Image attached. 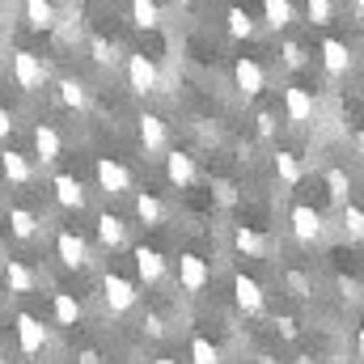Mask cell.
<instances>
[{"mask_svg":"<svg viewBox=\"0 0 364 364\" xmlns=\"http://www.w3.org/2000/svg\"><path fill=\"white\" fill-rule=\"evenodd\" d=\"M77 360H81V364H102V356H97V352H81Z\"/></svg>","mask_w":364,"mask_h":364,"instance_id":"obj_42","label":"cell"},{"mask_svg":"<svg viewBox=\"0 0 364 364\" xmlns=\"http://www.w3.org/2000/svg\"><path fill=\"white\" fill-rule=\"evenodd\" d=\"M136 216L144 220V225H161V216H166V203L157 199V195H136Z\"/></svg>","mask_w":364,"mask_h":364,"instance_id":"obj_25","label":"cell"},{"mask_svg":"<svg viewBox=\"0 0 364 364\" xmlns=\"http://www.w3.org/2000/svg\"><path fill=\"white\" fill-rule=\"evenodd\" d=\"M284 114H288V123H309L314 119V93L301 90V85L284 90Z\"/></svg>","mask_w":364,"mask_h":364,"instance_id":"obj_11","label":"cell"},{"mask_svg":"<svg viewBox=\"0 0 364 364\" xmlns=\"http://www.w3.org/2000/svg\"><path fill=\"white\" fill-rule=\"evenodd\" d=\"M51 314H55V322H60V326H77V322H81V301H77L73 292H55Z\"/></svg>","mask_w":364,"mask_h":364,"instance_id":"obj_22","label":"cell"},{"mask_svg":"<svg viewBox=\"0 0 364 364\" xmlns=\"http://www.w3.org/2000/svg\"><path fill=\"white\" fill-rule=\"evenodd\" d=\"M0 170H4V178L13 182V186H26V182L34 178V166H30V157L26 153H0Z\"/></svg>","mask_w":364,"mask_h":364,"instance_id":"obj_15","label":"cell"},{"mask_svg":"<svg viewBox=\"0 0 364 364\" xmlns=\"http://www.w3.org/2000/svg\"><path fill=\"white\" fill-rule=\"evenodd\" d=\"M102 296H106L110 314H127V309H136V301H140L136 284L123 279V275H114V272H106V279H102Z\"/></svg>","mask_w":364,"mask_h":364,"instance_id":"obj_1","label":"cell"},{"mask_svg":"<svg viewBox=\"0 0 364 364\" xmlns=\"http://www.w3.org/2000/svg\"><path fill=\"white\" fill-rule=\"evenodd\" d=\"M275 326H279V335H284V339H296V318H279Z\"/></svg>","mask_w":364,"mask_h":364,"instance_id":"obj_38","label":"cell"},{"mask_svg":"<svg viewBox=\"0 0 364 364\" xmlns=\"http://www.w3.org/2000/svg\"><path fill=\"white\" fill-rule=\"evenodd\" d=\"M305 9H309V21L314 26H326L331 21V0H305Z\"/></svg>","mask_w":364,"mask_h":364,"instance_id":"obj_35","label":"cell"},{"mask_svg":"<svg viewBox=\"0 0 364 364\" xmlns=\"http://www.w3.org/2000/svg\"><path fill=\"white\" fill-rule=\"evenodd\" d=\"M233 246H237L242 255H263V250H267L263 233H255V229H246V225H242V229L233 233Z\"/></svg>","mask_w":364,"mask_h":364,"instance_id":"obj_26","label":"cell"},{"mask_svg":"<svg viewBox=\"0 0 364 364\" xmlns=\"http://www.w3.org/2000/svg\"><path fill=\"white\" fill-rule=\"evenodd\" d=\"M97 186H102L106 195H123V191H132V174H127V166H119L114 157H97Z\"/></svg>","mask_w":364,"mask_h":364,"instance_id":"obj_7","label":"cell"},{"mask_svg":"<svg viewBox=\"0 0 364 364\" xmlns=\"http://www.w3.org/2000/svg\"><path fill=\"white\" fill-rule=\"evenodd\" d=\"M55 199H60V208H68V212H81L85 208V186L77 174H55Z\"/></svg>","mask_w":364,"mask_h":364,"instance_id":"obj_12","label":"cell"},{"mask_svg":"<svg viewBox=\"0 0 364 364\" xmlns=\"http://www.w3.org/2000/svg\"><path fill=\"white\" fill-rule=\"evenodd\" d=\"M233 301L246 309V314H263L267 296H263V284L250 279V275H233Z\"/></svg>","mask_w":364,"mask_h":364,"instance_id":"obj_8","label":"cell"},{"mask_svg":"<svg viewBox=\"0 0 364 364\" xmlns=\"http://www.w3.org/2000/svg\"><path fill=\"white\" fill-rule=\"evenodd\" d=\"M9 132H13V114H9V110H4V106H0V140H4V136H9Z\"/></svg>","mask_w":364,"mask_h":364,"instance_id":"obj_40","label":"cell"},{"mask_svg":"<svg viewBox=\"0 0 364 364\" xmlns=\"http://www.w3.org/2000/svg\"><path fill=\"white\" fill-rule=\"evenodd\" d=\"M34 153H38L43 166L60 161V132H55L51 123H38V127H34Z\"/></svg>","mask_w":364,"mask_h":364,"instance_id":"obj_16","label":"cell"},{"mask_svg":"<svg viewBox=\"0 0 364 364\" xmlns=\"http://www.w3.org/2000/svg\"><path fill=\"white\" fill-rule=\"evenodd\" d=\"M55 255H60V263L73 267V272H81V267L90 263V246H85V237L73 233V229H64V233L55 237Z\"/></svg>","mask_w":364,"mask_h":364,"instance_id":"obj_4","label":"cell"},{"mask_svg":"<svg viewBox=\"0 0 364 364\" xmlns=\"http://www.w3.org/2000/svg\"><path fill=\"white\" fill-rule=\"evenodd\" d=\"M13 81H17L21 90H43L47 64H43L34 51H17V55H13Z\"/></svg>","mask_w":364,"mask_h":364,"instance_id":"obj_3","label":"cell"},{"mask_svg":"<svg viewBox=\"0 0 364 364\" xmlns=\"http://www.w3.org/2000/svg\"><path fill=\"white\" fill-rule=\"evenodd\" d=\"M263 13H267V26L272 30H284L292 21V4L288 0H263Z\"/></svg>","mask_w":364,"mask_h":364,"instance_id":"obj_28","label":"cell"},{"mask_svg":"<svg viewBox=\"0 0 364 364\" xmlns=\"http://www.w3.org/2000/svg\"><path fill=\"white\" fill-rule=\"evenodd\" d=\"M360 4H364V0H356V9H360Z\"/></svg>","mask_w":364,"mask_h":364,"instance_id":"obj_47","label":"cell"},{"mask_svg":"<svg viewBox=\"0 0 364 364\" xmlns=\"http://www.w3.org/2000/svg\"><path fill=\"white\" fill-rule=\"evenodd\" d=\"M275 174L288 182V186H296V182H301V161H296V153H275Z\"/></svg>","mask_w":364,"mask_h":364,"instance_id":"obj_29","label":"cell"},{"mask_svg":"<svg viewBox=\"0 0 364 364\" xmlns=\"http://www.w3.org/2000/svg\"><path fill=\"white\" fill-rule=\"evenodd\" d=\"M97 237H102V246H106V250H114V246H123V237H127V225H123L119 216L102 212V216H97Z\"/></svg>","mask_w":364,"mask_h":364,"instance_id":"obj_21","label":"cell"},{"mask_svg":"<svg viewBox=\"0 0 364 364\" xmlns=\"http://www.w3.org/2000/svg\"><path fill=\"white\" fill-rule=\"evenodd\" d=\"M132 21H136L140 30H157V26H161L157 0H132Z\"/></svg>","mask_w":364,"mask_h":364,"instance_id":"obj_24","label":"cell"},{"mask_svg":"<svg viewBox=\"0 0 364 364\" xmlns=\"http://www.w3.org/2000/svg\"><path fill=\"white\" fill-rule=\"evenodd\" d=\"M233 77H237V90L246 93V97H259V93H263V68H259L250 55H242V60H237Z\"/></svg>","mask_w":364,"mask_h":364,"instance_id":"obj_14","label":"cell"},{"mask_svg":"<svg viewBox=\"0 0 364 364\" xmlns=\"http://www.w3.org/2000/svg\"><path fill=\"white\" fill-rule=\"evenodd\" d=\"M225 21H229V34H233V38H250V34H255V21H250L246 9H229Z\"/></svg>","mask_w":364,"mask_h":364,"instance_id":"obj_30","label":"cell"},{"mask_svg":"<svg viewBox=\"0 0 364 364\" xmlns=\"http://www.w3.org/2000/svg\"><path fill=\"white\" fill-rule=\"evenodd\" d=\"M0 259H4V246H0Z\"/></svg>","mask_w":364,"mask_h":364,"instance_id":"obj_46","label":"cell"},{"mask_svg":"<svg viewBox=\"0 0 364 364\" xmlns=\"http://www.w3.org/2000/svg\"><path fill=\"white\" fill-rule=\"evenodd\" d=\"M296 364H314V360H309V356H301V360H296Z\"/></svg>","mask_w":364,"mask_h":364,"instance_id":"obj_44","label":"cell"},{"mask_svg":"<svg viewBox=\"0 0 364 364\" xmlns=\"http://www.w3.org/2000/svg\"><path fill=\"white\" fill-rule=\"evenodd\" d=\"M127 85L136 93H157L161 90V73L149 55H127Z\"/></svg>","mask_w":364,"mask_h":364,"instance_id":"obj_2","label":"cell"},{"mask_svg":"<svg viewBox=\"0 0 364 364\" xmlns=\"http://www.w3.org/2000/svg\"><path fill=\"white\" fill-rule=\"evenodd\" d=\"M288 288H292L296 296H309V279H305L301 272H288Z\"/></svg>","mask_w":364,"mask_h":364,"instance_id":"obj_37","label":"cell"},{"mask_svg":"<svg viewBox=\"0 0 364 364\" xmlns=\"http://www.w3.org/2000/svg\"><path fill=\"white\" fill-rule=\"evenodd\" d=\"M208 279H212V272H208V263H203L199 255H182L178 259V284L186 292H203Z\"/></svg>","mask_w":364,"mask_h":364,"instance_id":"obj_9","label":"cell"},{"mask_svg":"<svg viewBox=\"0 0 364 364\" xmlns=\"http://www.w3.org/2000/svg\"><path fill=\"white\" fill-rule=\"evenodd\" d=\"M157 364H178V360H170V356H161V360H157Z\"/></svg>","mask_w":364,"mask_h":364,"instance_id":"obj_43","label":"cell"},{"mask_svg":"<svg viewBox=\"0 0 364 364\" xmlns=\"http://www.w3.org/2000/svg\"><path fill=\"white\" fill-rule=\"evenodd\" d=\"M343 225H348V233L360 242V233H364V212L356 208V203H343Z\"/></svg>","mask_w":364,"mask_h":364,"instance_id":"obj_34","label":"cell"},{"mask_svg":"<svg viewBox=\"0 0 364 364\" xmlns=\"http://www.w3.org/2000/svg\"><path fill=\"white\" fill-rule=\"evenodd\" d=\"M0 364H4V348H0Z\"/></svg>","mask_w":364,"mask_h":364,"instance_id":"obj_45","label":"cell"},{"mask_svg":"<svg viewBox=\"0 0 364 364\" xmlns=\"http://www.w3.org/2000/svg\"><path fill=\"white\" fill-rule=\"evenodd\" d=\"M34 284H38V275L30 272L26 263H17V259H9V263H4V288H9V292L26 296V292H34Z\"/></svg>","mask_w":364,"mask_h":364,"instance_id":"obj_17","label":"cell"},{"mask_svg":"<svg viewBox=\"0 0 364 364\" xmlns=\"http://www.w3.org/2000/svg\"><path fill=\"white\" fill-rule=\"evenodd\" d=\"M166 140H170L166 119L161 114H140V144H144V153H161Z\"/></svg>","mask_w":364,"mask_h":364,"instance_id":"obj_13","label":"cell"},{"mask_svg":"<svg viewBox=\"0 0 364 364\" xmlns=\"http://www.w3.org/2000/svg\"><path fill=\"white\" fill-rule=\"evenodd\" d=\"M326 191H331L335 203H348V195H352V178H348L343 170H331V174H326Z\"/></svg>","mask_w":364,"mask_h":364,"instance_id":"obj_31","label":"cell"},{"mask_svg":"<svg viewBox=\"0 0 364 364\" xmlns=\"http://www.w3.org/2000/svg\"><path fill=\"white\" fill-rule=\"evenodd\" d=\"M322 64H326L331 77H343V73L352 68V55H348V47H343L339 38H326V43H322Z\"/></svg>","mask_w":364,"mask_h":364,"instance_id":"obj_18","label":"cell"},{"mask_svg":"<svg viewBox=\"0 0 364 364\" xmlns=\"http://www.w3.org/2000/svg\"><path fill=\"white\" fill-rule=\"evenodd\" d=\"M259 132H263V136H272V132H275V119H272V114H259Z\"/></svg>","mask_w":364,"mask_h":364,"instance_id":"obj_41","label":"cell"},{"mask_svg":"<svg viewBox=\"0 0 364 364\" xmlns=\"http://www.w3.org/2000/svg\"><path fill=\"white\" fill-rule=\"evenodd\" d=\"M166 178L174 182V186H191V182H195V161H191V157H186V153H170V157H166Z\"/></svg>","mask_w":364,"mask_h":364,"instance_id":"obj_20","label":"cell"},{"mask_svg":"<svg viewBox=\"0 0 364 364\" xmlns=\"http://www.w3.org/2000/svg\"><path fill=\"white\" fill-rule=\"evenodd\" d=\"M60 102L64 106H73V110H85V102H90V93H85V85L81 81H60Z\"/></svg>","mask_w":364,"mask_h":364,"instance_id":"obj_27","label":"cell"},{"mask_svg":"<svg viewBox=\"0 0 364 364\" xmlns=\"http://www.w3.org/2000/svg\"><path fill=\"white\" fill-rule=\"evenodd\" d=\"M17 348L26 356H38L47 348V326L34 318V314H17Z\"/></svg>","mask_w":364,"mask_h":364,"instance_id":"obj_5","label":"cell"},{"mask_svg":"<svg viewBox=\"0 0 364 364\" xmlns=\"http://www.w3.org/2000/svg\"><path fill=\"white\" fill-rule=\"evenodd\" d=\"M191 364H220L216 343H208V339H191Z\"/></svg>","mask_w":364,"mask_h":364,"instance_id":"obj_32","label":"cell"},{"mask_svg":"<svg viewBox=\"0 0 364 364\" xmlns=\"http://www.w3.org/2000/svg\"><path fill=\"white\" fill-rule=\"evenodd\" d=\"M90 51H93V60H97V64H114V60H119V55H114V43H106L102 34H93V38H90Z\"/></svg>","mask_w":364,"mask_h":364,"instance_id":"obj_33","label":"cell"},{"mask_svg":"<svg viewBox=\"0 0 364 364\" xmlns=\"http://www.w3.org/2000/svg\"><path fill=\"white\" fill-rule=\"evenodd\" d=\"M144 326H149V335H166V322H161V314H149V322H144Z\"/></svg>","mask_w":364,"mask_h":364,"instance_id":"obj_39","label":"cell"},{"mask_svg":"<svg viewBox=\"0 0 364 364\" xmlns=\"http://www.w3.org/2000/svg\"><path fill=\"white\" fill-rule=\"evenodd\" d=\"M288 220H292V233H296V242H305V246H309V242H318V237H322V212H318V208H309V203H296Z\"/></svg>","mask_w":364,"mask_h":364,"instance_id":"obj_6","label":"cell"},{"mask_svg":"<svg viewBox=\"0 0 364 364\" xmlns=\"http://www.w3.org/2000/svg\"><path fill=\"white\" fill-rule=\"evenodd\" d=\"M9 229H13V237L30 242V237L38 233V216H34L30 208H9Z\"/></svg>","mask_w":364,"mask_h":364,"instance_id":"obj_23","label":"cell"},{"mask_svg":"<svg viewBox=\"0 0 364 364\" xmlns=\"http://www.w3.org/2000/svg\"><path fill=\"white\" fill-rule=\"evenodd\" d=\"M284 64L288 68H301L305 64V47L301 43H284Z\"/></svg>","mask_w":364,"mask_h":364,"instance_id":"obj_36","label":"cell"},{"mask_svg":"<svg viewBox=\"0 0 364 364\" xmlns=\"http://www.w3.org/2000/svg\"><path fill=\"white\" fill-rule=\"evenodd\" d=\"M136 275L144 279V284H161L166 279V259H161V250H153V246H136Z\"/></svg>","mask_w":364,"mask_h":364,"instance_id":"obj_10","label":"cell"},{"mask_svg":"<svg viewBox=\"0 0 364 364\" xmlns=\"http://www.w3.org/2000/svg\"><path fill=\"white\" fill-rule=\"evenodd\" d=\"M26 26L30 30H55V4L51 0H26Z\"/></svg>","mask_w":364,"mask_h":364,"instance_id":"obj_19","label":"cell"}]
</instances>
